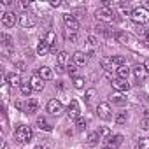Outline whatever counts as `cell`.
Instances as JSON below:
<instances>
[{"instance_id":"1f68e13d","label":"cell","mask_w":149,"mask_h":149,"mask_svg":"<svg viewBox=\"0 0 149 149\" xmlns=\"http://www.w3.org/2000/svg\"><path fill=\"white\" fill-rule=\"evenodd\" d=\"M67 72L70 74L72 77H76V72H77V65L74 63V61H72V63H68V65H67Z\"/></svg>"},{"instance_id":"60d3db41","label":"cell","mask_w":149,"mask_h":149,"mask_svg":"<svg viewBox=\"0 0 149 149\" xmlns=\"http://www.w3.org/2000/svg\"><path fill=\"white\" fill-rule=\"evenodd\" d=\"M60 6H61L60 0H53V2H51V7H60Z\"/></svg>"},{"instance_id":"9a60e30c","label":"cell","mask_w":149,"mask_h":149,"mask_svg":"<svg viewBox=\"0 0 149 149\" xmlns=\"http://www.w3.org/2000/svg\"><path fill=\"white\" fill-rule=\"evenodd\" d=\"M6 81H7V84L9 86H21L23 83H21V76H19V74H9V76L6 77Z\"/></svg>"},{"instance_id":"e575fe53","label":"cell","mask_w":149,"mask_h":149,"mask_svg":"<svg viewBox=\"0 0 149 149\" xmlns=\"http://www.w3.org/2000/svg\"><path fill=\"white\" fill-rule=\"evenodd\" d=\"M139 147L140 149H149V139L147 137H140L139 139Z\"/></svg>"},{"instance_id":"484cf974","label":"cell","mask_w":149,"mask_h":149,"mask_svg":"<svg viewBox=\"0 0 149 149\" xmlns=\"http://www.w3.org/2000/svg\"><path fill=\"white\" fill-rule=\"evenodd\" d=\"M111 60H112V65H118V67H123V65L126 63V58H125V56H121V54L111 56Z\"/></svg>"},{"instance_id":"cb8c5ba5","label":"cell","mask_w":149,"mask_h":149,"mask_svg":"<svg viewBox=\"0 0 149 149\" xmlns=\"http://www.w3.org/2000/svg\"><path fill=\"white\" fill-rule=\"evenodd\" d=\"M100 67H102L105 72L112 70V60H111V56H109V58H102V60H100Z\"/></svg>"},{"instance_id":"d590c367","label":"cell","mask_w":149,"mask_h":149,"mask_svg":"<svg viewBox=\"0 0 149 149\" xmlns=\"http://www.w3.org/2000/svg\"><path fill=\"white\" fill-rule=\"evenodd\" d=\"M98 44H100V42H98V39H97L95 35H90V37H88V46H91V47H98Z\"/></svg>"},{"instance_id":"4316f807","label":"cell","mask_w":149,"mask_h":149,"mask_svg":"<svg viewBox=\"0 0 149 149\" xmlns=\"http://www.w3.org/2000/svg\"><path fill=\"white\" fill-rule=\"evenodd\" d=\"M19 91H21V95H23V97H30V93H32L33 90H32V86H30V83H26V84L23 83V84L19 86Z\"/></svg>"},{"instance_id":"7c38bea8","label":"cell","mask_w":149,"mask_h":149,"mask_svg":"<svg viewBox=\"0 0 149 149\" xmlns=\"http://www.w3.org/2000/svg\"><path fill=\"white\" fill-rule=\"evenodd\" d=\"M112 86H114L118 91H128V90H130L128 81H126V79H119V77H116V79L112 81Z\"/></svg>"},{"instance_id":"ee69618b","label":"cell","mask_w":149,"mask_h":149,"mask_svg":"<svg viewBox=\"0 0 149 149\" xmlns=\"http://www.w3.org/2000/svg\"><path fill=\"white\" fill-rule=\"evenodd\" d=\"M21 7H30V2H21Z\"/></svg>"},{"instance_id":"8d00e7d4","label":"cell","mask_w":149,"mask_h":149,"mask_svg":"<svg viewBox=\"0 0 149 149\" xmlns=\"http://www.w3.org/2000/svg\"><path fill=\"white\" fill-rule=\"evenodd\" d=\"M0 40H4V46H6V47H9V46H11V42H13V40H11V37H9L7 33H0Z\"/></svg>"},{"instance_id":"f1b7e54d","label":"cell","mask_w":149,"mask_h":149,"mask_svg":"<svg viewBox=\"0 0 149 149\" xmlns=\"http://www.w3.org/2000/svg\"><path fill=\"white\" fill-rule=\"evenodd\" d=\"M126 119H128L126 112H119V114L114 118V123H116V125H125V123H126Z\"/></svg>"},{"instance_id":"ab89813d","label":"cell","mask_w":149,"mask_h":149,"mask_svg":"<svg viewBox=\"0 0 149 149\" xmlns=\"http://www.w3.org/2000/svg\"><path fill=\"white\" fill-rule=\"evenodd\" d=\"M16 68H18V70H25V63H23V61H18V63H16Z\"/></svg>"},{"instance_id":"e0dca14e","label":"cell","mask_w":149,"mask_h":149,"mask_svg":"<svg viewBox=\"0 0 149 149\" xmlns=\"http://www.w3.org/2000/svg\"><path fill=\"white\" fill-rule=\"evenodd\" d=\"M107 144H109V147H112V149H116V147H119V146L123 144V135H121V133H116V135H111V139L107 140Z\"/></svg>"},{"instance_id":"44dd1931","label":"cell","mask_w":149,"mask_h":149,"mask_svg":"<svg viewBox=\"0 0 149 149\" xmlns=\"http://www.w3.org/2000/svg\"><path fill=\"white\" fill-rule=\"evenodd\" d=\"M37 107H39V100L37 98H28V102L25 105V112L26 114H32V112L37 111Z\"/></svg>"},{"instance_id":"7402d4cb","label":"cell","mask_w":149,"mask_h":149,"mask_svg":"<svg viewBox=\"0 0 149 149\" xmlns=\"http://www.w3.org/2000/svg\"><path fill=\"white\" fill-rule=\"evenodd\" d=\"M109 100H111L112 104H116V105H125V104H126V98H125L121 93H111V95H109Z\"/></svg>"},{"instance_id":"74e56055","label":"cell","mask_w":149,"mask_h":149,"mask_svg":"<svg viewBox=\"0 0 149 149\" xmlns=\"http://www.w3.org/2000/svg\"><path fill=\"white\" fill-rule=\"evenodd\" d=\"M65 35H67V40H72V42H74V40H77V35H76V33H70V32H67Z\"/></svg>"},{"instance_id":"2e32d148","label":"cell","mask_w":149,"mask_h":149,"mask_svg":"<svg viewBox=\"0 0 149 149\" xmlns=\"http://www.w3.org/2000/svg\"><path fill=\"white\" fill-rule=\"evenodd\" d=\"M114 39H116L119 44H123V46H128V44H132V37H130L126 32H118V33L114 35Z\"/></svg>"},{"instance_id":"d6986e66","label":"cell","mask_w":149,"mask_h":149,"mask_svg":"<svg viewBox=\"0 0 149 149\" xmlns=\"http://www.w3.org/2000/svg\"><path fill=\"white\" fill-rule=\"evenodd\" d=\"M47 53H51V46L42 39V40L39 42V46H37V54H39V56H46Z\"/></svg>"},{"instance_id":"3957f363","label":"cell","mask_w":149,"mask_h":149,"mask_svg":"<svg viewBox=\"0 0 149 149\" xmlns=\"http://www.w3.org/2000/svg\"><path fill=\"white\" fill-rule=\"evenodd\" d=\"M95 18H97L98 21L111 23V21H114V19H116V14H114V11H112V9H109V7H100V9L95 13Z\"/></svg>"},{"instance_id":"b9f144b4","label":"cell","mask_w":149,"mask_h":149,"mask_svg":"<svg viewBox=\"0 0 149 149\" xmlns=\"http://www.w3.org/2000/svg\"><path fill=\"white\" fill-rule=\"evenodd\" d=\"M144 68H146V72H147V74H149V58H147V60H146V63H144Z\"/></svg>"},{"instance_id":"bcb514c9","label":"cell","mask_w":149,"mask_h":149,"mask_svg":"<svg viewBox=\"0 0 149 149\" xmlns=\"http://www.w3.org/2000/svg\"><path fill=\"white\" fill-rule=\"evenodd\" d=\"M35 149H47V147H46V146H37Z\"/></svg>"},{"instance_id":"f6af8a7d","label":"cell","mask_w":149,"mask_h":149,"mask_svg":"<svg viewBox=\"0 0 149 149\" xmlns=\"http://www.w3.org/2000/svg\"><path fill=\"white\" fill-rule=\"evenodd\" d=\"M144 116H146V119H149V109H147V111H144Z\"/></svg>"},{"instance_id":"ac0fdd59","label":"cell","mask_w":149,"mask_h":149,"mask_svg":"<svg viewBox=\"0 0 149 149\" xmlns=\"http://www.w3.org/2000/svg\"><path fill=\"white\" fill-rule=\"evenodd\" d=\"M37 74L44 79V81H49V79H53V70L47 67V65H44V67H40L39 70H37Z\"/></svg>"},{"instance_id":"7bdbcfd3","label":"cell","mask_w":149,"mask_h":149,"mask_svg":"<svg viewBox=\"0 0 149 149\" xmlns=\"http://www.w3.org/2000/svg\"><path fill=\"white\" fill-rule=\"evenodd\" d=\"M0 149H6V140L2 139V142H0Z\"/></svg>"},{"instance_id":"6da1fadb","label":"cell","mask_w":149,"mask_h":149,"mask_svg":"<svg viewBox=\"0 0 149 149\" xmlns=\"http://www.w3.org/2000/svg\"><path fill=\"white\" fill-rule=\"evenodd\" d=\"M32 137H33V132L26 125H19L16 128V132H14V139H16L18 144H28L32 140Z\"/></svg>"},{"instance_id":"836d02e7","label":"cell","mask_w":149,"mask_h":149,"mask_svg":"<svg viewBox=\"0 0 149 149\" xmlns=\"http://www.w3.org/2000/svg\"><path fill=\"white\" fill-rule=\"evenodd\" d=\"M98 133H100V137H104L105 140H109V139H111V130H109V128H105V126H102V128L98 130Z\"/></svg>"},{"instance_id":"603a6c76","label":"cell","mask_w":149,"mask_h":149,"mask_svg":"<svg viewBox=\"0 0 149 149\" xmlns=\"http://www.w3.org/2000/svg\"><path fill=\"white\" fill-rule=\"evenodd\" d=\"M130 74H132V70H130L126 65H123V67H118V68H116V76H118L119 79H128Z\"/></svg>"},{"instance_id":"7dc6e473","label":"cell","mask_w":149,"mask_h":149,"mask_svg":"<svg viewBox=\"0 0 149 149\" xmlns=\"http://www.w3.org/2000/svg\"><path fill=\"white\" fill-rule=\"evenodd\" d=\"M102 149H112V147H109V146H105V147H102Z\"/></svg>"},{"instance_id":"30bf717a","label":"cell","mask_w":149,"mask_h":149,"mask_svg":"<svg viewBox=\"0 0 149 149\" xmlns=\"http://www.w3.org/2000/svg\"><path fill=\"white\" fill-rule=\"evenodd\" d=\"M30 86H32L33 91H42L44 90V79L39 76V74H33L30 77Z\"/></svg>"},{"instance_id":"4fadbf2b","label":"cell","mask_w":149,"mask_h":149,"mask_svg":"<svg viewBox=\"0 0 149 149\" xmlns=\"http://www.w3.org/2000/svg\"><path fill=\"white\" fill-rule=\"evenodd\" d=\"M35 125H37L40 130H44V132H51V130H53V125H51L44 116H39V118L35 119Z\"/></svg>"},{"instance_id":"f546056e","label":"cell","mask_w":149,"mask_h":149,"mask_svg":"<svg viewBox=\"0 0 149 149\" xmlns=\"http://www.w3.org/2000/svg\"><path fill=\"white\" fill-rule=\"evenodd\" d=\"M100 139H102V137H100V133H98V132H91V133L88 135V142H90V144H97Z\"/></svg>"},{"instance_id":"8fae6325","label":"cell","mask_w":149,"mask_h":149,"mask_svg":"<svg viewBox=\"0 0 149 149\" xmlns=\"http://www.w3.org/2000/svg\"><path fill=\"white\" fill-rule=\"evenodd\" d=\"M72 61L76 63L77 67H84L86 61H88L86 53H84V51H76V53H74V56H72Z\"/></svg>"},{"instance_id":"d6a6232c","label":"cell","mask_w":149,"mask_h":149,"mask_svg":"<svg viewBox=\"0 0 149 149\" xmlns=\"http://www.w3.org/2000/svg\"><path fill=\"white\" fill-rule=\"evenodd\" d=\"M76 126H77V132H84L86 130V121L83 118H79V119H76Z\"/></svg>"},{"instance_id":"d4e9b609","label":"cell","mask_w":149,"mask_h":149,"mask_svg":"<svg viewBox=\"0 0 149 149\" xmlns=\"http://www.w3.org/2000/svg\"><path fill=\"white\" fill-rule=\"evenodd\" d=\"M44 40H46V42H47V44H49V46L53 47V46H54V42H56V33H54L53 30H49V32L46 33V37H44Z\"/></svg>"},{"instance_id":"9c48e42d","label":"cell","mask_w":149,"mask_h":149,"mask_svg":"<svg viewBox=\"0 0 149 149\" xmlns=\"http://www.w3.org/2000/svg\"><path fill=\"white\" fill-rule=\"evenodd\" d=\"M16 21H19V19H18V16H16V13L7 11V13H4V14H2V25H4V26L11 28V26H14V25H16Z\"/></svg>"},{"instance_id":"5b68a950","label":"cell","mask_w":149,"mask_h":149,"mask_svg":"<svg viewBox=\"0 0 149 149\" xmlns=\"http://www.w3.org/2000/svg\"><path fill=\"white\" fill-rule=\"evenodd\" d=\"M35 23H37V19H35V14H32V13H23L21 16H19V25L23 26V28H33L35 26Z\"/></svg>"},{"instance_id":"ba28073f","label":"cell","mask_w":149,"mask_h":149,"mask_svg":"<svg viewBox=\"0 0 149 149\" xmlns=\"http://www.w3.org/2000/svg\"><path fill=\"white\" fill-rule=\"evenodd\" d=\"M47 112L53 114V116H60V114L63 112V104H61L60 100H56V98L49 100V102H47Z\"/></svg>"},{"instance_id":"8992f818","label":"cell","mask_w":149,"mask_h":149,"mask_svg":"<svg viewBox=\"0 0 149 149\" xmlns=\"http://www.w3.org/2000/svg\"><path fill=\"white\" fill-rule=\"evenodd\" d=\"M97 116H98L100 119H104V121L111 119V118H112L111 105H109L107 102H102V104H98V107H97Z\"/></svg>"},{"instance_id":"7a4b0ae2","label":"cell","mask_w":149,"mask_h":149,"mask_svg":"<svg viewBox=\"0 0 149 149\" xmlns=\"http://www.w3.org/2000/svg\"><path fill=\"white\" fill-rule=\"evenodd\" d=\"M130 18H132V21H133L135 25L142 26V25L149 23V9H146V7H135V9L132 11Z\"/></svg>"},{"instance_id":"f35d334b","label":"cell","mask_w":149,"mask_h":149,"mask_svg":"<svg viewBox=\"0 0 149 149\" xmlns=\"http://www.w3.org/2000/svg\"><path fill=\"white\" fill-rule=\"evenodd\" d=\"M140 128L147 130V128H149V119H142V123H140Z\"/></svg>"},{"instance_id":"ffe728a7","label":"cell","mask_w":149,"mask_h":149,"mask_svg":"<svg viewBox=\"0 0 149 149\" xmlns=\"http://www.w3.org/2000/svg\"><path fill=\"white\" fill-rule=\"evenodd\" d=\"M56 61H58V65H60V67H67V65L70 63V54H68L67 51H61V53H58Z\"/></svg>"},{"instance_id":"277c9868","label":"cell","mask_w":149,"mask_h":149,"mask_svg":"<svg viewBox=\"0 0 149 149\" xmlns=\"http://www.w3.org/2000/svg\"><path fill=\"white\" fill-rule=\"evenodd\" d=\"M63 23H65L67 30L72 32V33H76L79 30V21L76 19V16H74V14H63Z\"/></svg>"},{"instance_id":"52a82bcc","label":"cell","mask_w":149,"mask_h":149,"mask_svg":"<svg viewBox=\"0 0 149 149\" xmlns=\"http://www.w3.org/2000/svg\"><path fill=\"white\" fill-rule=\"evenodd\" d=\"M67 116H68V119H79L81 118V109H79L77 100H70V104L67 107Z\"/></svg>"},{"instance_id":"5bb4252c","label":"cell","mask_w":149,"mask_h":149,"mask_svg":"<svg viewBox=\"0 0 149 149\" xmlns=\"http://www.w3.org/2000/svg\"><path fill=\"white\" fill-rule=\"evenodd\" d=\"M132 74L135 76V79H137V81H144V79H146V76H147V72H146L144 65H137V67H133Z\"/></svg>"},{"instance_id":"4dcf8cb0","label":"cell","mask_w":149,"mask_h":149,"mask_svg":"<svg viewBox=\"0 0 149 149\" xmlns=\"http://www.w3.org/2000/svg\"><path fill=\"white\" fill-rule=\"evenodd\" d=\"M72 84H74V88H77V90H83V88H84V79H83V77H74Z\"/></svg>"},{"instance_id":"83f0119b","label":"cell","mask_w":149,"mask_h":149,"mask_svg":"<svg viewBox=\"0 0 149 149\" xmlns=\"http://www.w3.org/2000/svg\"><path fill=\"white\" fill-rule=\"evenodd\" d=\"M95 95H97V90H93V88L86 90V95H84V100H86V104H91V100L95 98Z\"/></svg>"}]
</instances>
